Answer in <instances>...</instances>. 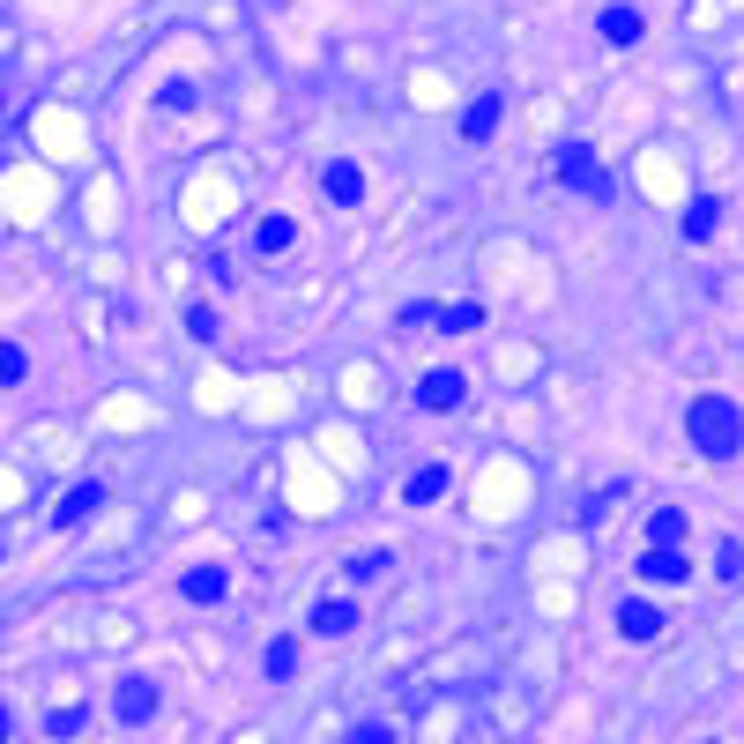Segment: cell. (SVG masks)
Listing matches in <instances>:
<instances>
[{"mask_svg": "<svg viewBox=\"0 0 744 744\" xmlns=\"http://www.w3.org/2000/svg\"><path fill=\"white\" fill-rule=\"evenodd\" d=\"M685 432H693V447H700L707 461H737V447H744V417H737L730 395H693Z\"/></svg>", "mask_w": 744, "mask_h": 744, "instance_id": "cell-1", "label": "cell"}, {"mask_svg": "<svg viewBox=\"0 0 744 744\" xmlns=\"http://www.w3.org/2000/svg\"><path fill=\"white\" fill-rule=\"evenodd\" d=\"M551 171H559L574 194H588V202L611 208V171L596 165V149H588V142H559V149H551Z\"/></svg>", "mask_w": 744, "mask_h": 744, "instance_id": "cell-2", "label": "cell"}, {"mask_svg": "<svg viewBox=\"0 0 744 744\" xmlns=\"http://www.w3.org/2000/svg\"><path fill=\"white\" fill-rule=\"evenodd\" d=\"M157 707H165V693H157V677H142V670H127L120 685H112V715H120L127 730H149Z\"/></svg>", "mask_w": 744, "mask_h": 744, "instance_id": "cell-3", "label": "cell"}, {"mask_svg": "<svg viewBox=\"0 0 744 744\" xmlns=\"http://www.w3.org/2000/svg\"><path fill=\"white\" fill-rule=\"evenodd\" d=\"M321 194H328L335 208H365L372 202V171L358 165V157H328V165H321Z\"/></svg>", "mask_w": 744, "mask_h": 744, "instance_id": "cell-4", "label": "cell"}, {"mask_svg": "<svg viewBox=\"0 0 744 744\" xmlns=\"http://www.w3.org/2000/svg\"><path fill=\"white\" fill-rule=\"evenodd\" d=\"M461 395H469V372L461 365H432L424 380H417V410H432V417L461 410Z\"/></svg>", "mask_w": 744, "mask_h": 744, "instance_id": "cell-5", "label": "cell"}, {"mask_svg": "<svg viewBox=\"0 0 744 744\" xmlns=\"http://www.w3.org/2000/svg\"><path fill=\"white\" fill-rule=\"evenodd\" d=\"M499 120H506V89H477V97L461 105V142H492Z\"/></svg>", "mask_w": 744, "mask_h": 744, "instance_id": "cell-6", "label": "cell"}, {"mask_svg": "<svg viewBox=\"0 0 744 744\" xmlns=\"http://www.w3.org/2000/svg\"><path fill=\"white\" fill-rule=\"evenodd\" d=\"M97 506H105V484H97V477H83V484H68V492L52 499V521H60V529H83Z\"/></svg>", "mask_w": 744, "mask_h": 744, "instance_id": "cell-7", "label": "cell"}, {"mask_svg": "<svg viewBox=\"0 0 744 744\" xmlns=\"http://www.w3.org/2000/svg\"><path fill=\"white\" fill-rule=\"evenodd\" d=\"M596 31H603V45H640L648 38V15H640L633 0H611V8L596 15Z\"/></svg>", "mask_w": 744, "mask_h": 744, "instance_id": "cell-8", "label": "cell"}, {"mask_svg": "<svg viewBox=\"0 0 744 744\" xmlns=\"http://www.w3.org/2000/svg\"><path fill=\"white\" fill-rule=\"evenodd\" d=\"M179 596L202 603V611H216V603L231 596V574H224V566H187V574H179Z\"/></svg>", "mask_w": 744, "mask_h": 744, "instance_id": "cell-9", "label": "cell"}, {"mask_svg": "<svg viewBox=\"0 0 744 744\" xmlns=\"http://www.w3.org/2000/svg\"><path fill=\"white\" fill-rule=\"evenodd\" d=\"M447 492H455V469H447V461H424V469H410V484H403L410 506H440Z\"/></svg>", "mask_w": 744, "mask_h": 744, "instance_id": "cell-10", "label": "cell"}, {"mask_svg": "<svg viewBox=\"0 0 744 744\" xmlns=\"http://www.w3.org/2000/svg\"><path fill=\"white\" fill-rule=\"evenodd\" d=\"M662 625H670V619H662L648 596H625V603H619V633H625V640H662Z\"/></svg>", "mask_w": 744, "mask_h": 744, "instance_id": "cell-11", "label": "cell"}, {"mask_svg": "<svg viewBox=\"0 0 744 744\" xmlns=\"http://www.w3.org/2000/svg\"><path fill=\"white\" fill-rule=\"evenodd\" d=\"M685 537H693L685 506H656V514H648V551H685Z\"/></svg>", "mask_w": 744, "mask_h": 744, "instance_id": "cell-12", "label": "cell"}, {"mask_svg": "<svg viewBox=\"0 0 744 744\" xmlns=\"http://www.w3.org/2000/svg\"><path fill=\"white\" fill-rule=\"evenodd\" d=\"M640 580L648 588H677V580H693V559L685 551H640Z\"/></svg>", "mask_w": 744, "mask_h": 744, "instance_id": "cell-13", "label": "cell"}, {"mask_svg": "<svg viewBox=\"0 0 744 744\" xmlns=\"http://www.w3.org/2000/svg\"><path fill=\"white\" fill-rule=\"evenodd\" d=\"M313 633H321V640L358 633V603H350V596H321V603H313Z\"/></svg>", "mask_w": 744, "mask_h": 744, "instance_id": "cell-14", "label": "cell"}, {"mask_svg": "<svg viewBox=\"0 0 744 744\" xmlns=\"http://www.w3.org/2000/svg\"><path fill=\"white\" fill-rule=\"evenodd\" d=\"M677 231H685V239H693V247H707V239H715V231H722V202H715V194H700V202L685 208V224H677Z\"/></svg>", "mask_w": 744, "mask_h": 744, "instance_id": "cell-15", "label": "cell"}, {"mask_svg": "<svg viewBox=\"0 0 744 744\" xmlns=\"http://www.w3.org/2000/svg\"><path fill=\"white\" fill-rule=\"evenodd\" d=\"M395 574V551H350L343 559V580H358V588H372V580Z\"/></svg>", "mask_w": 744, "mask_h": 744, "instance_id": "cell-16", "label": "cell"}, {"mask_svg": "<svg viewBox=\"0 0 744 744\" xmlns=\"http://www.w3.org/2000/svg\"><path fill=\"white\" fill-rule=\"evenodd\" d=\"M298 247V224H290V216H261V224H253V253H290Z\"/></svg>", "mask_w": 744, "mask_h": 744, "instance_id": "cell-17", "label": "cell"}, {"mask_svg": "<svg viewBox=\"0 0 744 744\" xmlns=\"http://www.w3.org/2000/svg\"><path fill=\"white\" fill-rule=\"evenodd\" d=\"M261 670H268V685H290V677H298V640H268V648H261Z\"/></svg>", "mask_w": 744, "mask_h": 744, "instance_id": "cell-18", "label": "cell"}, {"mask_svg": "<svg viewBox=\"0 0 744 744\" xmlns=\"http://www.w3.org/2000/svg\"><path fill=\"white\" fill-rule=\"evenodd\" d=\"M432 328H447V335L484 328V305H440V313H432Z\"/></svg>", "mask_w": 744, "mask_h": 744, "instance_id": "cell-19", "label": "cell"}, {"mask_svg": "<svg viewBox=\"0 0 744 744\" xmlns=\"http://www.w3.org/2000/svg\"><path fill=\"white\" fill-rule=\"evenodd\" d=\"M619 499H625V484H611V492H588V499H580V529H603Z\"/></svg>", "mask_w": 744, "mask_h": 744, "instance_id": "cell-20", "label": "cell"}, {"mask_svg": "<svg viewBox=\"0 0 744 744\" xmlns=\"http://www.w3.org/2000/svg\"><path fill=\"white\" fill-rule=\"evenodd\" d=\"M31 380V350L23 343H0V387H23Z\"/></svg>", "mask_w": 744, "mask_h": 744, "instance_id": "cell-21", "label": "cell"}, {"mask_svg": "<svg viewBox=\"0 0 744 744\" xmlns=\"http://www.w3.org/2000/svg\"><path fill=\"white\" fill-rule=\"evenodd\" d=\"M83 722H89V707L75 700V707H52V715H45V730H52V737H83Z\"/></svg>", "mask_w": 744, "mask_h": 744, "instance_id": "cell-22", "label": "cell"}, {"mask_svg": "<svg viewBox=\"0 0 744 744\" xmlns=\"http://www.w3.org/2000/svg\"><path fill=\"white\" fill-rule=\"evenodd\" d=\"M715 574L737 588V574H744V543H737V537H722V543H715Z\"/></svg>", "mask_w": 744, "mask_h": 744, "instance_id": "cell-23", "label": "cell"}, {"mask_svg": "<svg viewBox=\"0 0 744 744\" xmlns=\"http://www.w3.org/2000/svg\"><path fill=\"white\" fill-rule=\"evenodd\" d=\"M343 744H395V722H350Z\"/></svg>", "mask_w": 744, "mask_h": 744, "instance_id": "cell-24", "label": "cell"}, {"mask_svg": "<svg viewBox=\"0 0 744 744\" xmlns=\"http://www.w3.org/2000/svg\"><path fill=\"white\" fill-rule=\"evenodd\" d=\"M187 335L194 343H216V305H187Z\"/></svg>", "mask_w": 744, "mask_h": 744, "instance_id": "cell-25", "label": "cell"}, {"mask_svg": "<svg viewBox=\"0 0 744 744\" xmlns=\"http://www.w3.org/2000/svg\"><path fill=\"white\" fill-rule=\"evenodd\" d=\"M165 105H171V112H194V105H202V89H187V83H165Z\"/></svg>", "mask_w": 744, "mask_h": 744, "instance_id": "cell-26", "label": "cell"}, {"mask_svg": "<svg viewBox=\"0 0 744 744\" xmlns=\"http://www.w3.org/2000/svg\"><path fill=\"white\" fill-rule=\"evenodd\" d=\"M432 313H440V305H432V298H410V305H403V328H424V321H432Z\"/></svg>", "mask_w": 744, "mask_h": 744, "instance_id": "cell-27", "label": "cell"}, {"mask_svg": "<svg viewBox=\"0 0 744 744\" xmlns=\"http://www.w3.org/2000/svg\"><path fill=\"white\" fill-rule=\"evenodd\" d=\"M15 737V715H8V700H0V744Z\"/></svg>", "mask_w": 744, "mask_h": 744, "instance_id": "cell-28", "label": "cell"}, {"mask_svg": "<svg viewBox=\"0 0 744 744\" xmlns=\"http://www.w3.org/2000/svg\"><path fill=\"white\" fill-rule=\"evenodd\" d=\"M700 744H722V737H700Z\"/></svg>", "mask_w": 744, "mask_h": 744, "instance_id": "cell-29", "label": "cell"}]
</instances>
